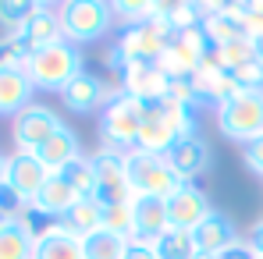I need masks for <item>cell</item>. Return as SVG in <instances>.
<instances>
[{"label": "cell", "instance_id": "obj_1", "mask_svg": "<svg viewBox=\"0 0 263 259\" xmlns=\"http://www.w3.org/2000/svg\"><path fill=\"white\" fill-rule=\"evenodd\" d=\"M171 36H175V32H171L167 18H164L160 7H157L153 18L118 29V39H114L110 53H107V64L114 68V75H121V68H128V64H157Z\"/></svg>", "mask_w": 263, "mask_h": 259}, {"label": "cell", "instance_id": "obj_2", "mask_svg": "<svg viewBox=\"0 0 263 259\" xmlns=\"http://www.w3.org/2000/svg\"><path fill=\"white\" fill-rule=\"evenodd\" d=\"M82 71H86V53H82V46L68 43V39L32 50L25 61V75L36 86V92H57L61 96Z\"/></svg>", "mask_w": 263, "mask_h": 259}, {"label": "cell", "instance_id": "obj_3", "mask_svg": "<svg viewBox=\"0 0 263 259\" xmlns=\"http://www.w3.org/2000/svg\"><path fill=\"white\" fill-rule=\"evenodd\" d=\"M139 128H142V103L118 89L100 110V149L121 156L132 153L139 142Z\"/></svg>", "mask_w": 263, "mask_h": 259}, {"label": "cell", "instance_id": "obj_4", "mask_svg": "<svg viewBox=\"0 0 263 259\" xmlns=\"http://www.w3.org/2000/svg\"><path fill=\"white\" fill-rule=\"evenodd\" d=\"M61 14V36L75 46H89L103 36H110L114 29V7L107 0H64L57 4Z\"/></svg>", "mask_w": 263, "mask_h": 259}, {"label": "cell", "instance_id": "obj_5", "mask_svg": "<svg viewBox=\"0 0 263 259\" xmlns=\"http://www.w3.org/2000/svg\"><path fill=\"white\" fill-rule=\"evenodd\" d=\"M125 171H128V185L135 195H149V199H164V203L189 185V181L178 177L175 167L164 156H149L142 149L125 153Z\"/></svg>", "mask_w": 263, "mask_h": 259}, {"label": "cell", "instance_id": "obj_6", "mask_svg": "<svg viewBox=\"0 0 263 259\" xmlns=\"http://www.w3.org/2000/svg\"><path fill=\"white\" fill-rule=\"evenodd\" d=\"M217 131L228 142L249 146L263 135V92H238L214 110Z\"/></svg>", "mask_w": 263, "mask_h": 259}, {"label": "cell", "instance_id": "obj_7", "mask_svg": "<svg viewBox=\"0 0 263 259\" xmlns=\"http://www.w3.org/2000/svg\"><path fill=\"white\" fill-rule=\"evenodd\" d=\"M64 128V121H61V114L50 107V103H32V107H25L14 121H11V142H14V153H40V146H43L50 135H57V131Z\"/></svg>", "mask_w": 263, "mask_h": 259}, {"label": "cell", "instance_id": "obj_8", "mask_svg": "<svg viewBox=\"0 0 263 259\" xmlns=\"http://www.w3.org/2000/svg\"><path fill=\"white\" fill-rule=\"evenodd\" d=\"M92 171H96V203L100 206H118V203L135 199L121 153H103V149L92 153Z\"/></svg>", "mask_w": 263, "mask_h": 259}, {"label": "cell", "instance_id": "obj_9", "mask_svg": "<svg viewBox=\"0 0 263 259\" xmlns=\"http://www.w3.org/2000/svg\"><path fill=\"white\" fill-rule=\"evenodd\" d=\"M178 142H181V135H178L175 121H171L167 110H164V99L142 103V128H139L135 149H142V153H149V156H167Z\"/></svg>", "mask_w": 263, "mask_h": 259}, {"label": "cell", "instance_id": "obj_10", "mask_svg": "<svg viewBox=\"0 0 263 259\" xmlns=\"http://www.w3.org/2000/svg\"><path fill=\"white\" fill-rule=\"evenodd\" d=\"M118 92V86H110L103 75H96V71H82L71 86L61 92V103L71 110V114H79V117H100V110L107 107V99Z\"/></svg>", "mask_w": 263, "mask_h": 259}, {"label": "cell", "instance_id": "obj_11", "mask_svg": "<svg viewBox=\"0 0 263 259\" xmlns=\"http://www.w3.org/2000/svg\"><path fill=\"white\" fill-rule=\"evenodd\" d=\"M203 50H206V32L196 29V32H175L164 53H160V68L171 75V78H192L199 71V61H203Z\"/></svg>", "mask_w": 263, "mask_h": 259}, {"label": "cell", "instance_id": "obj_12", "mask_svg": "<svg viewBox=\"0 0 263 259\" xmlns=\"http://www.w3.org/2000/svg\"><path fill=\"white\" fill-rule=\"evenodd\" d=\"M167 82H171V75L160 64H128L118 75V89L125 96H132V99H139V103L164 99L167 96Z\"/></svg>", "mask_w": 263, "mask_h": 259}, {"label": "cell", "instance_id": "obj_13", "mask_svg": "<svg viewBox=\"0 0 263 259\" xmlns=\"http://www.w3.org/2000/svg\"><path fill=\"white\" fill-rule=\"evenodd\" d=\"M46 181H50V171L40 164L36 153H7V188L22 203H32Z\"/></svg>", "mask_w": 263, "mask_h": 259}, {"label": "cell", "instance_id": "obj_14", "mask_svg": "<svg viewBox=\"0 0 263 259\" xmlns=\"http://www.w3.org/2000/svg\"><path fill=\"white\" fill-rule=\"evenodd\" d=\"M210 213H214L210 195H206L199 185H192V181H189L178 195L167 199V220H171V227H178V231H196Z\"/></svg>", "mask_w": 263, "mask_h": 259}, {"label": "cell", "instance_id": "obj_15", "mask_svg": "<svg viewBox=\"0 0 263 259\" xmlns=\"http://www.w3.org/2000/svg\"><path fill=\"white\" fill-rule=\"evenodd\" d=\"M164 160L175 167V174L181 181H192V185H196V177H203V174L210 171L214 149H210V142H206L203 135H192V138H181Z\"/></svg>", "mask_w": 263, "mask_h": 259}, {"label": "cell", "instance_id": "obj_16", "mask_svg": "<svg viewBox=\"0 0 263 259\" xmlns=\"http://www.w3.org/2000/svg\"><path fill=\"white\" fill-rule=\"evenodd\" d=\"M36 86L29 82L25 68H14V64H4L0 68V117H18L25 107H32L36 99Z\"/></svg>", "mask_w": 263, "mask_h": 259}, {"label": "cell", "instance_id": "obj_17", "mask_svg": "<svg viewBox=\"0 0 263 259\" xmlns=\"http://www.w3.org/2000/svg\"><path fill=\"white\" fill-rule=\"evenodd\" d=\"M192 238H196V249H199V256H220L228 245H235L238 242V227H235V220L228 213H214L206 216L196 231H192Z\"/></svg>", "mask_w": 263, "mask_h": 259}, {"label": "cell", "instance_id": "obj_18", "mask_svg": "<svg viewBox=\"0 0 263 259\" xmlns=\"http://www.w3.org/2000/svg\"><path fill=\"white\" fill-rule=\"evenodd\" d=\"M14 39H18L22 46H29V50H43V46L64 39V36H61V14H57V4H43V0H40L36 14L22 25V32H18Z\"/></svg>", "mask_w": 263, "mask_h": 259}, {"label": "cell", "instance_id": "obj_19", "mask_svg": "<svg viewBox=\"0 0 263 259\" xmlns=\"http://www.w3.org/2000/svg\"><path fill=\"white\" fill-rule=\"evenodd\" d=\"M192 89H196V103L214 107V110L220 103H228L231 96H238V86H235L231 71H224V68H199L192 75Z\"/></svg>", "mask_w": 263, "mask_h": 259}, {"label": "cell", "instance_id": "obj_20", "mask_svg": "<svg viewBox=\"0 0 263 259\" xmlns=\"http://www.w3.org/2000/svg\"><path fill=\"white\" fill-rule=\"evenodd\" d=\"M40 164H43L50 174H61L68 164H75L79 156H86L82 153V138H79V131H71L68 125L57 131V135H50L43 146H40Z\"/></svg>", "mask_w": 263, "mask_h": 259}, {"label": "cell", "instance_id": "obj_21", "mask_svg": "<svg viewBox=\"0 0 263 259\" xmlns=\"http://www.w3.org/2000/svg\"><path fill=\"white\" fill-rule=\"evenodd\" d=\"M132 220H135V238H142V242H157L164 231H171L167 203H164V199L135 195V199H132Z\"/></svg>", "mask_w": 263, "mask_h": 259}, {"label": "cell", "instance_id": "obj_22", "mask_svg": "<svg viewBox=\"0 0 263 259\" xmlns=\"http://www.w3.org/2000/svg\"><path fill=\"white\" fill-rule=\"evenodd\" d=\"M32 259H86L82 238L71 234L64 224H50L32 245Z\"/></svg>", "mask_w": 263, "mask_h": 259}, {"label": "cell", "instance_id": "obj_23", "mask_svg": "<svg viewBox=\"0 0 263 259\" xmlns=\"http://www.w3.org/2000/svg\"><path fill=\"white\" fill-rule=\"evenodd\" d=\"M75 203H79V195H75V188H71L61 174H50V181L40 188V195L32 199V206H36L46 220H53V224H61L64 213H68Z\"/></svg>", "mask_w": 263, "mask_h": 259}, {"label": "cell", "instance_id": "obj_24", "mask_svg": "<svg viewBox=\"0 0 263 259\" xmlns=\"http://www.w3.org/2000/svg\"><path fill=\"white\" fill-rule=\"evenodd\" d=\"M61 224H64L71 234L86 238V234H92V231H100V227H103V206H100L96 199H79V203L64 213Z\"/></svg>", "mask_w": 263, "mask_h": 259}, {"label": "cell", "instance_id": "obj_25", "mask_svg": "<svg viewBox=\"0 0 263 259\" xmlns=\"http://www.w3.org/2000/svg\"><path fill=\"white\" fill-rule=\"evenodd\" d=\"M82 252H86V259H125L128 238H121V234L100 227V231H92V234L82 238Z\"/></svg>", "mask_w": 263, "mask_h": 259}, {"label": "cell", "instance_id": "obj_26", "mask_svg": "<svg viewBox=\"0 0 263 259\" xmlns=\"http://www.w3.org/2000/svg\"><path fill=\"white\" fill-rule=\"evenodd\" d=\"M153 249H157V256H160V259H196V256H199L192 231H178V227L164 231V234L153 242Z\"/></svg>", "mask_w": 263, "mask_h": 259}, {"label": "cell", "instance_id": "obj_27", "mask_svg": "<svg viewBox=\"0 0 263 259\" xmlns=\"http://www.w3.org/2000/svg\"><path fill=\"white\" fill-rule=\"evenodd\" d=\"M32 245H36V238L18 220L0 227V259H32Z\"/></svg>", "mask_w": 263, "mask_h": 259}, {"label": "cell", "instance_id": "obj_28", "mask_svg": "<svg viewBox=\"0 0 263 259\" xmlns=\"http://www.w3.org/2000/svg\"><path fill=\"white\" fill-rule=\"evenodd\" d=\"M61 177L75 188L79 199H96V171H92V156H79L75 164H68Z\"/></svg>", "mask_w": 263, "mask_h": 259}, {"label": "cell", "instance_id": "obj_29", "mask_svg": "<svg viewBox=\"0 0 263 259\" xmlns=\"http://www.w3.org/2000/svg\"><path fill=\"white\" fill-rule=\"evenodd\" d=\"M40 0H0V29L4 36H18L22 25L36 14Z\"/></svg>", "mask_w": 263, "mask_h": 259}, {"label": "cell", "instance_id": "obj_30", "mask_svg": "<svg viewBox=\"0 0 263 259\" xmlns=\"http://www.w3.org/2000/svg\"><path fill=\"white\" fill-rule=\"evenodd\" d=\"M217 57H220V68L224 71H235L249 61H260V50H256V39L242 36V39H231V43H220L217 46Z\"/></svg>", "mask_w": 263, "mask_h": 259}, {"label": "cell", "instance_id": "obj_31", "mask_svg": "<svg viewBox=\"0 0 263 259\" xmlns=\"http://www.w3.org/2000/svg\"><path fill=\"white\" fill-rule=\"evenodd\" d=\"M110 7H114V18H118L121 25H135V22L153 18L160 4H153V0H114Z\"/></svg>", "mask_w": 263, "mask_h": 259}, {"label": "cell", "instance_id": "obj_32", "mask_svg": "<svg viewBox=\"0 0 263 259\" xmlns=\"http://www.w3.org/2000/svg\"><path fill=\"white\" fill-rule=\"evenodd\" d=\"M103 227L121 234V238H135V220H132V203H118V206H103Z\"/></svg>", "mask_w": 263, "mask_h": 259}, {"label": "cell", "instance_id": "obj_33", "mask_svg": "<svg viewBox=\"0 0 263 259\" xmlns=\"http://www.w3.org/2000/svg\"><path fill=\"white\" fill-rule=\"evenodd\" d=\"M231 78H235L238 92H263V61H249V64L235 68Z\"/></svg>", "mask_w": 263, "mask_h": 259}, {"label": "cell", "instance_id": "obj_34", "mask_svg": "<svg viewBox=\"0 0 263 259\" xmlns=\"http://www.w3.org/2000/svg\"><path fill=\"white\" fill-rule=\"evenodd\" d=\"M242 18H246V32L249 39L263 43V0H242Z\"/></svg>", "mask_w": 263, "mask_h": 259}, {"label": "cell", "instance_id": "obj_35", "mask_svg": "<svg viewBox=\"0 0 263 259\" xmlns=\"http://www.w3.org/2000/svg\"><path fill=\"white\" fill-rule=\"evenodd\" d=\"M242 160H246V167H249V171L263 181V135L256 138V142L242 146Z\"/></svg>", "mask_w": 263, "mask_h": 259}, {"label": "cell", "instance_id": "obj_36", "mask_svg": "<svg viewBox=\"0 0 263 259\" xmlns=\"http://www.w3.org/2000/svg\"><path fill=\"white\" fill-rule=\"evenodd\" d=\"M214 259H260V252L249 245V238H238L235 245H228L220 256H214Z\"/></svg>", "mask_w": 263, "mask_h": 259}, {"label": "cell", "instance_id": "obj_37", "mask_svg": "<svg viewBox=\"0 0 263 259\" xmlns=\"http://www.w3.org/2000/svg\"><path fill=\"white\" fill-rule=\"evenodd\" d=\"M25 206H29V203H22V199H18V195H14V192H11L7 185L0 188V213H7L11 220H14V216L25 210Z\"/></svg>", "mask_w": 263, "mask_h": 259}, {"label": "cell", "instance_id": "obj_38", "mask_svg": "<svg viewBox=\"0 0 263 259\" xmlns=\"http://www.w3.org/2000/svg\"><path fill=\"white\" fill-rule=\"evenodd\" d=\"M125 259H160L157 256V249H153V242H142V238H132L128 242V252Z\"/></svg>", "mask_w": 263, "mask_h": 259}, {"label": "cell", "instance_id": "obj_39", "mask_svg": "<svg viewBox=\"0 0 263 259\" xmlns=\"http://www.w3.org/2000/svg\"><path fill=\"white\" fill-rule=\"evenodd\" d=\"M249 245H253V249L260 252V259H263V216L249 227Z\"/></svg>", "mask_w": 263, "mask_h": 259}, {"label": "cell", "instance_id": "obj_40", "mask_svg": "<svg viewBox=\"0 0 263 259\" xmlns=\"http://www.w3.org/2000/svg\"><path fill=\"white\" fill-rule=\"evenodd\" d=\"M4 185H7V156L0 153V188H4Z\"/></svg>", "mask_w": 263, "mask_h": 259}, {"label": "cell", "instance_id": "obj_41", "mask_svg": "<svg viewBox=\"0 0 263 259\" xmlns=\"http://www.w3.org/2000/svg\"><path fill=\"white\" fill-rule=\"evenodd\" d=\"M7 224H11V216H7V213H0V227H7Z\"/></svg>", "mask_w": 263, "mask_h": 259}, {"label": "cell", "instance_id": "obj_42", "mask_svg": "<svg viewBox=\"0 0 263 259\" xmlns=\"http://www.w3.org/2000/svg\"><path fill=\"white\" fill-rule=\"evenodd\" d=\"M196 259H214V256H196Z\"/></svg>", "mask_w": 263, "mask_h": 259}]
</instances>
